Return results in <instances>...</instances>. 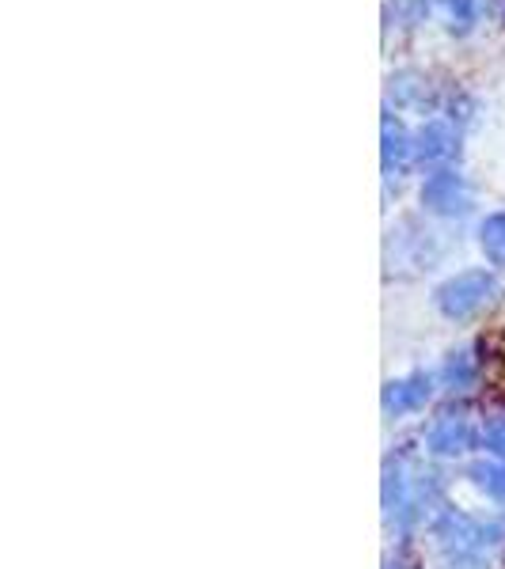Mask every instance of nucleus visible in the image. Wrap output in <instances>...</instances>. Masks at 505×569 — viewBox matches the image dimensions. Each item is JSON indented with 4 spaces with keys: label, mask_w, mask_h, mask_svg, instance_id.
Listing matches in <instances>:
<instances>
[{
    "label": "nucleus",
    "mask_w": 505,
    "mask_h": 569,
    "mask_svg": "<svg viewBox=\"0 0 505 569\" xmlns=\"http://www.w3.org/2000/svg\"><path fill=\"white\" fill-rule=\"evenodd\" d=\"M422 206L429 213H440V217H456V213H467V187L456 171H437V176L426 179L422 187Z\"/></svg>",
    "instance_id": "obj_2"
},
{
    "label": "nucleus",
    "mask_w": 505,
    "mask_h": 569,
    "mask_svg": "<svg viewBox=\"0 0 505 569\" xmlns=\"http://www.w3.org/2000/svg\"><path fill=\"white\" fill-rule=\"evenodd\" d=\"M415 152V144H410V137H407V130L396 122V118H384V149H380V156H384V171H399L403 163H407V156Z\"/></svg>",
    "instance_id": "obj_6"
},
{
    "label": "nucleus",
    "mask_w": 505,
    "mask_h": 569,
    "mask_svg": "<svg viewBox=\"0 0 505 569\" xmlns=\"http://www.w3.org/2000/svg\"><path fill=\"white\" fill-rule=\"evenodd\" d=\"M440 376H445L448 388H467V383L475 380V357L467 353V350L453 353V357L445 361V372H440Z\"/></svg>",
    "instance_id": "obj_9"
},
{
    "label": "nucleus",
    "mask_w": 505,
    "mask_h": 569,
    "mask_svg": "<svg viewBox=\"0 0 505 569\" xmlns=\"http://www.w3.org/2000/svg\"><path fill=\"white\" fill-rule=\"evenodd\" d=\"M472 448V421L467 415H440L434 421V429H429V452L437 456H461Z\"/></svg>",
    "instance_id": "obj_3"
},
{
    "label": "nucleus",
    "mask_w": 505,
    "mask_h": 569,
    "mask_svg": "<svg viewBox=\"0 0 505 569\" xmlns=\"http://www.w3.org/2000/svg\"><path fill=\"white\" fill-rule=\"evenodd\" d=\"M456 149V133L448 122H429L422 126L418 141H415V152L422 156V160H445V156H453Z\"/></svg>",
    "instance_id": "obj_5"
},
{
    "label": "nucleus",
    "mask_w": 505,
    "mask_h": 569,
    "mask_svg": "<svg viewBox=\"0 0 505 569\" xmlns=\"http://www.w3.org/2000/svg\"><path fill=\"white\" fill-rule=\"evenodd\" d=\"M429 391H434V380H429L426 372H410V376H403V380L388 383L384 407H388L392 415H407V410H418L422 402L429 399Z\"/></svg>",
    "instance_id": "obj_4"
},
{
    "label": "nucleus",
    "mask_w": 505,
    "mask_h": 569,
    "mask_svg": "<svg viewBox=\"0 0 505 569\" xmlns=\"http://www.w3.org/2000/svg\"><path fill=\"white\" fill-rule=\"evenodd\" d=\"M494 278L486 270H467L456 273L453 281H445L437 289V308L445 311L448 319H467L472 311H479L486 300L494 297Z\"/></svg>",
    "instance_id": "obj_1"
},
{
    "label": "nucleus",
    "mask_w": 505,
    "mask_h": 569,
    "mask_svg": "<svg viewBox=\"0 0 505 569\" xmlns=\"http://www.w3.org/2000/svg\"><path fill=\"white\" fill-rule=\"evenodd\" d=\"M445 569H486L483 550H440Z\"/></svg>",
    "instance_id": "obj_11"
},
{
    "label": "nucleus",
    "mask_w": 505,
    "mask_h": 569,
    "mask_svg": "<svg viewBox=\"0 0 505 569\" xmlns=\"http://www.w3.org/2000/svg\"><path fill=\"white\" fill-rule=\"evenodd\" d=\"M472 479H475V486H483L491 498L505 501V463H475Z\"/></svg>",
    "instance_id": "obj_10"
},
{
    "label": "nucleus",
    "mask_w": 505,
    "mask_h": 569,
    "mask_svg": "<svg viewBox=\"0 0 505 569\" xmlns=\"http://www.w3.org/2000/svg\"><path fill=\"white\" fill-rule=\"evenodd\" d=\"M483 440H486V452H494L498 460H505V418L491 421V426H486V433H483Z\"/></svg>",
    "instance_id": "obj_12"
},
{
    "label": "nucleus",
    "mask_w": 505,
    "mask_h": 569,
    "mask_svg": "<svg viewBox=\"0 0 505 569\" xmlns=\"http://www.w3.org/2000/svg\"><path fill=\"white\" fill-rule=\"evenodd\" d=\"M434 8L453 31H467L475 23V0H434Z\"/></svg>",
    "instance_id": "obj_8"
},
{
    "label": "nucleus",
    "mask_w": 505,
    "mask_h": 569,
    "mask_svg": "<svg viewBox=\"0 0 505 569\" xmlns=\"http://www.w3.org/2000/svg\"><path fill=\"white\" fill-rule=\"evenodd\" d=\"M479 243H483L486 259H491L494 266H505V213H494V217L483 220Z\"/></svg>",
    "instance_id": "obj_7"
}]
</instances>
